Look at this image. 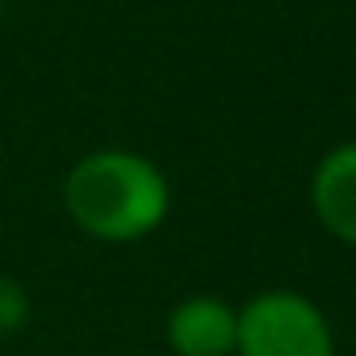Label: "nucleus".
Masks as SVG:
<instances>
[{
    "mask_svg": "<svg viewBox=\"0 0 356 356\" xmlns=\"http://www.w3.org/2000/svg\"><path fill=\"white\" fill-rule=\"evenodd\" d=\"M0 22H5V0H0Z\"/></svg>",
    "mask_w": 356,
    "mask_h": 356,
    "instance_id": "6",
    "label": "nucleus"
},
{
    "mask_svg": "<svg viewBox=\"0 0 356 356\" xmlns=\"http://www.w3.org/2000/svg\"><path fill=\"white\" fill-rule=\"evenodd\" d=\"M63 210L88 239L138 243L163 227L172 210V185L147 155L126 147H101L67 168Z\"/></svg>",
    "mask_w": 356,
    "mask_h": 356,
    "instance_id": "1",
    "label": "nucleus"
},
{
    "mask_svg": "<svg viewBox=\"0 0 356 356\" xmlns=\"http://www.w3.org/2000/svg\"><path fill=\"white\" fill-rule=\"evenodd\" d=\"M310 206L339 243L356 248V143H339L318 159L310 181Z\"/></svg>",
    "mask_w": 356,
    "mask_h": 356,
    "instance_id": "4",
    "label": "nucleus"
},
{
    "mask_svg": "<svg viewBox=\"0 0 356 356\" xmlns=\"http://www.w3.org/2000/svg\"><path fill=\"white\" fill-rule=\"evenodd\" d=\"M30 323V293L22 281L0 277V335H17Z\"/></svg>",
    "mask_w": 356,
    "mask_h": 356,
    "instance_id": "5",
    "label": "nucleus"
},
{
    "mask_svg": "<svg viewBox=\"0 0 356 356\" xmlns=\"http://www.w3.org/2000/svg\"><path fill=\"white\" fill-rule=\"evenodd\" d=\"M235 356H335V335L310 298L293 289H264L239 306Z\"/></svg>",
    "mask_w": 356,
    "mask_h": 356,
    "instance_id": "2",
    "label": "nucleus"
},
{
    "mask_svg": "<svg viewBox=\"0 0 356 356\" xmlns=\"http://www.w3.org/2000/svg\"><path fill=\"white\" fill-rule=\"evenodd\" d=\"M239 310L214 293H193L168 314V348L176 356H235Z\"/></svg>",
    "mask_w": 356,
    "mask_h": 356,
    "instance_id": "3",
    "label": "nucleus"
}]
</instances>
